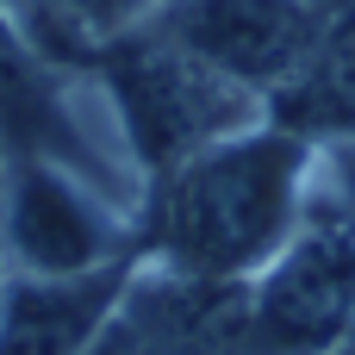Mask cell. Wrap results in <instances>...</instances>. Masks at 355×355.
Instances as JSON below:
<instances>
[{"label":"cell","instance_id":"1","mask_svg":"<svg viewBox=\"0 0 355 355\" xmlns=\"http://www.w3.org/2000/svg\"><path fill=\"white\" fill-rule=\"evenodd\" d=\"M318 150L281 125H250L181 168L137 187L131 206V250L144 268L206 281V287H250L306 225L312 212Z\"/></svg>","mask_w":355,"mask_h":355},{"label":"cell","instance_id":"2","mask_svg":"<svg viewBox=\"0 0 355 355\" xmlns=\"http://www.w3.org/2000/svg\"><path fill=\"white\" fill-rule=\"evenodd\" d=\"M75 75L106 100L119 144H125V168L137 175V187L181 168L206 144L268 119V106L250 87L225 81L212 62H200L187 44H175L150 19L94 44Z\"/></svg>","mask_w":355,"mask_h":355},{"label":"cell","instance_id":"3","mask_svg":"<svg viewBox=\"0 0 355 355\" xmlns=\"http://www.w3.org/2000/svg\"><path fill=\"white\" fill-rule=\"evenodd\" d=\"M137 256L131 206L56 162L0 168V275H94Z\"/></svg>","mask_w":355,"mask_h":355},{"label":"cell","instance_id":"4","mask_svg":"<svg viewBox=\"0 0 355 355\" xmlns=\"http://www.w3.org/2000/svg\"><path fill=\"white\" fill-rule=\"evenodd\" d=\"M75 81L62 62H50L0 6V168L12 162H56L75 168L81 181L106 187L112 200L137 206V175L119 168L100 137L75 112Z\"/></svg>","mask_w":355,"mask_h":355},{"label":"cell","instance_id":"5","mask_svg":"<svg viewBox=\"0 0 355 355\" xmlns=\"http://www.w3.org/2000/svg\"><path fill=\"white\" fill-rule=\"evenodd\" d=\"M175 44L212 62L225 81L250 87L262 106L300 69L318 31V0H162L150 12Z\"/></svg>","mask_w":355,"mask_h":355},{"label":"cell","instance_id":"6","mask_svg":"<svg viewBox=\"0 0 355 355\" xmlns=\"http://www.w3.org/2000/svg\"><path fill=\"white\" fill-rule=\"evenodd\" d=\"M137 281V256L44 281V275H0V355H87L94 337L112 324Z\"/></svg>","mask_w":355,"mask_h":355},{"label":"cell","instance_id":"7","mask_svg":"<svg viewBox=\"0 0 355 355\" xmlns=\"http://www.w3.org/2000/svg\"><path fill=\"white\" fill-rule=\"evenodd\" d=\"M268 125L306 137L312 150L355 137V0H318L312 50L275 87Z\"/></svg>","mask_w":355,"mask_h":355},{"label":"cell","instance_id":"8","mask_svg":"<svg viewBox=\"0 0 355 355\" xmlns=\"http://www.w3.org/2000/svg\"><path fill=\"white\" fill-rule=\"evenodd\" d=\"M6 19L69 75L81 69V56L94 44H106L112 31H131L137 19H150L162 0H0Z\"/></svg>","mask_w":355,"mask_h":355},{"label":"cell","instance_id":"9","mask_svg":"<svg viewBox=\"0 0 355 355\" xmlns=\"http://www.w3.org/2000/svg\"><path fill=\"white\" fill-rule=\"evenodd\" d=\"M312 212L337 218L355 231V137L318 150V175H312Z\"/></svg>","mask_w":355,"mask_h":355},{"label":"cell","instance_id":"10","mask_svg":"<svg viewBox=\"0 0 355 355\" xmlns=\"http://www.w3.org/2000/svg\"><path fill=\"white\" fill-rule=\"evenodd\" d=\"M324 355H355V337H343V343H331Z\"/></svg>","mask_w":355,"mask_h":355}]
</instances>
